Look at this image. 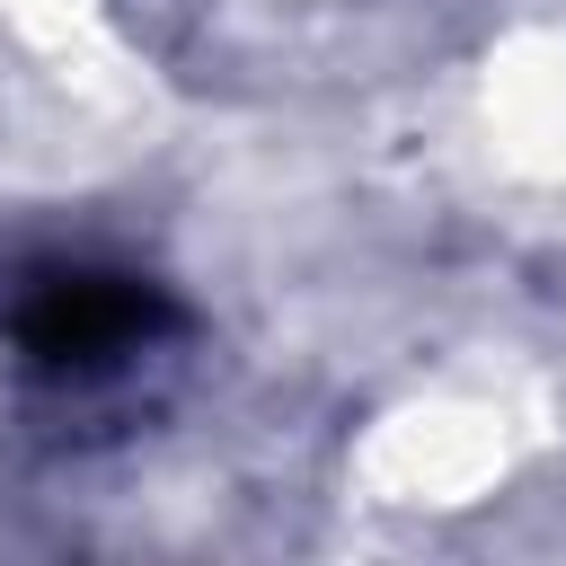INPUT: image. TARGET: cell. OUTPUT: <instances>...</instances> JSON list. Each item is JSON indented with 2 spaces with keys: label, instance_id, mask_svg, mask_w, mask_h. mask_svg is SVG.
<instances>
[{
  "label": "cell",
  "instance_id": "cell-1",
  "mask_svg": "<svg viewBox=\"0 0 566 566\" xmlns=\"http://www.w3.org/2000/svg\"><path fill=\"white\" fill-rule=\"evenodd\" d=\"M186 336V310L159 274L115 256H35L0 301V345L44 398H106L133 389L168 345Z\"/></svg>",
  "mask_w": 566,
  "mask_h": 566
}]
</instances>
